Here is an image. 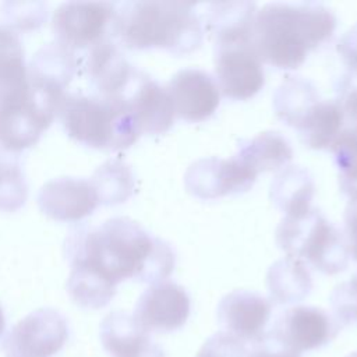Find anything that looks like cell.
<instances>
[{
  "mask_svg": "<svg viewBox=\"0 0 357 357\" xmlns=\"http://www.w3.org/2000/svg\"><path fill=\"white\" fill-rule=\"evenodd\" d=\"M28 198V184L17 159L0 155V211L15 212Z\"/></svg>",
  "mask_w": 357,
  "mask_h": 357,
  "instance_id": "24",
  "label": "cell"
},
{
  "mask_svg": "<svg viewBox=\"0 0 357 357\" xmlns=\"http://www.w3.org/2000/svg\"><path fill=\"white\" fill-rule=\"evenodd\" d=\"M337 53L351 75L357 77V24L351 26L337 42Z\"/></svg>",
  "mask_w": 357,
  "mask_h": 357,
  "instance_id": "30",
  "label": "cell"
},
{
  "mask_svg": "<svg viewBox=\"0 0 357 357\" xmlns=\"http://www.w3.org/2000/svg\"><path fill=\"white\" fill-rule=\"evenodd\" d=\"M4 331H6V315H4L3 307L0 305V337L4 333Z\"/></svg>",
  "mask_w": 357,
  "mask_h": 357,
  "instance_id": "33",
  "label": "cell"
},
{
  "mask_svg": "<svg viewBox=\"0 0 357 357\" xmlns=\"http://www.w3.org/2000/svg\"><path fill=\"white\" fill-rule=\"evenodd\" d=\"M199 14L202 25L211 33L215 46L252 42L255 4L250 1H223L204 4Z\"/></svg>",
  "mask_w": 357,
  "mask_h": 357,
  "instance_id": "17",
  "label": "cell"
},
{
  "mask_svg": "<svg viewBox=\"0 0 357 357\" xmlns=\"http://www.w3.org/2000/svg\"><path fill=\"white\" fill-rule=\"evenodd\" d=\"M354 77V75H353ZM357 78V77H356ZM344 119H347L353 128H357V81L346 79L342 85V96L339 100Z\"/></svg>",
  "mask_w": 357,
  "mask_h": 357,
  "instance_id": "32",
  "label": "cell"
},
{
  "mask_svg": "<svg viewBox=\"0 0 357 357\" xmlns=\"http://www.w3.org/2000/svg\"><path fill=\"white\" fill-rule=\"evenodd\" d=\"M336 169L344 190L357 185V128L347 127L340 131L331 146Z\"/></svg>",
  "mask_w": 357,
  "mask_h": 357,
  "instance_id": "25",
  "label": "cell"
},
{
  "mask_svg": "<svg viewBox=\"0 0 357 357\" xmlns=\"http://www.w3.org/2000/svg\"><path fill=\"white\" fill-rule=\"evenodd\" d=\"M340 328L335 317L321 307L294 305L278 317L266 336L301 354L332 342Z\"/></svg>",
  "mask_w": 357,
  "mask_h": 357,
  "instance_id": "9",
  "label": "cell"
},
{
  "mask_svg": "<svg viewBox=\"0 0 357 357\" xmlns=\"http://www.w3.org/2000/svg\"><path fill=\"white\" fill-rule=\"evenodd\" d=\"M314 190V180L305 169L289 166L272 181L271 198L284 216H300L312 209Z\"/></svg>",
  "mask_w": 357,
  "mask_h": 357,
  "instance_id": "18",
  "label": "cell"
},
{
  "mask_svg": "<svg viewBox=\"0 0 357 357\" xmlns=\"http://www.w3.org/2000/svg\"><path fill=\"white\" fill-rule=\"evenodd\" d=\"M120 99L128 107L141 135L165 134L174 124L176 112L167 89L139 70Z\"/></svg>",
  "mask_w": 357,
  "mask_h": 357,
  "instance_id": "13",
  "label": "cell"
},
{
  "mask_svg": "<svg viewBox=\"0 0 357 357\" xmlns=\"http://www.w3.org/2000/svg\"><path fill=\"white\" fill-rule=\"evenodd\" d=\"M100 205H119L126 202L134 191V173L131 167L116 159L100 165L91 177Z\"/></svg>",
  "mask_w": 357,
  "mask_h": 357,
  "instance_id": "23",
  "label": "cell"
},
{
  "mask_svg": "<svg viewBox=\"0 0 357 357\" xmlns=\"http://www.w3.org/2000/svg\"><path fill=\"white\" fill-rule=\"evenodd\" d=\"M347 357H357V351H353V353H350Z\"/></svg>",
  "mask_w": 357,
  "mask_h": 357,
  "instance_id": "34",
  "label": "cell"
},
{
  "mask_svg": "<svg viewBox=\"0 0 357 357\" xmlns=\"http://www.w3.org/2000/svg\"><path fill=\"white\" fill-rule=\"evenodd\" d=\"M117 4L110 1H68L60 4L52 17L56 43L77 57L95 45L114 38Z\"/></svg>",
  "mask_w": 357,
  "mask_h": 357,
  "instance_id": "6",
  "label": "cell"
},
{
  "mask_svg": "<svg viewBox=\"0 0 357 357\" xmlns=\"http://www.w3.org/2000/svg\"><path fill=\"white\" fill-rule=\"evenodd\" d=\"M272 315V301L259 293L234 290L222 297L218 304V324L223 332L247 344L262 342L268 333Z\"/></svg>",
  "mask_w": 357,
  "mask_h": 357,
  "instance_id": "12",
  "label": "cell"
},
{
  "mask_svg": "<svg viewBox=\"0 0 357 357\" xmlns=\"http://www.w3.org/2000/svg\"><path fill=\"white\" fill-rule=\"evenodd\" d=\"M319 100V93L311 81L303 77L289 75L275 92L273 107L276 116L283 123L297 130Z\"/></svg>",
  "mask_w": 357,
  "mask_h": 357,
  "instance_id": "22",
  "label": "cell"
},
{
  "mask_svg": "<svg viewBox=\"0 0 357 357\" xmlns=\"http://www.w3.org/2000/svg\"><path fill=\"white\" fill-rule=\"evenodd\" d=\"M114 38L131 50L162 49L181 56L197 50L204 25L188 1H127L117 4Z\"/></svg>",
  "mask_w": 357,
  "mask_h": 357,
  "instance_id": "3",
  "label": "cell"
},
{
  "mask_svg": "<svg viewBox=\"0 0 357 357\" xmlns=\"http://www.w3.org/2000/svg\"><path fill=\"white\" fill-rule=\"evenodd\" d=\"M59 117L67 135L78 144L102 151L130 148L141 135L128 107L120 98L96 93H67Z\"/></svg>",
  "mask_w": 357,
  "mask_h": 357,
  "instance_id": "4",
  "label": "cell"
},
{
  "mask_svg": "<svg viewBox=\"0 0 357 357\" xmlns=\"http://www.w3.org/2000/svg\"><path fill=\"white\" fill-rule=\"evenodd\" d=\"M329 301L340 326L357 324V275L335 287Z\"/></svg>",
  "mask_w": 357,
  "mask_h": 357,
  "instance_id": "27",
  "label": "cell"
},
{
  "mask_svg": "<svg viewBox=\"0 0 357 357\" xmlns=\"http://www.w3.org/2000/svg\"><path fill=\"white\" fill-rule=\"evenodd\" d=\"M236 155L258 176L259 173L284 169L293 159V149L280 132L265 131L243 142Z\"/></svg>",
  "mask_w": 357,
  "mask_h": 357,
  "instance_id": "20",
  "label": "cell"
},
{
  "mask_svg": "<svg viewBox=\"0 0 357 357\" xmlns=\"http://www.w3.org/2000/svg\"><path fill=\"white\" fill-rule=\"evenodd\" d=\"M66 247L67 293L77 305L89 310L106 307L119 283L127 279L149 284L166 280L176 264L170 244L123 216L71 231Z\"/></svg>",
  "mask_w": 357,
  "mask_h": 357,
  "instance_id": "1",
  "label": "cell"
},
{
  "mask_svg": "<svg viewBox=\"0 0 357 357\" xmlns=\"http://www.w3.org/2000/svg\"><path fill=\"white\" fill-rule=\"evenodd\" d=\"M247 357H301V354L265 336L262 342L251 346Z\"/></svg>",
  "mask_w": 357,
  "mask_h": 357,
  "instance_id": "31",
  "label": "cell"
},
{
  "mask_svg": "<svg viewBox=\"0 0 357 357\" xmlns=\"http://www.w3.org/2000/svg\"><path fill=\"white\" fill-rule=\"evenodd\" d=\"M248 349L238 339L219 331L209 336L195 357H247Z\"/></svg>",
  "mask_w": 357,
  "mask_h": 357,
  "instance_id": "28",
  "label": "cell"
},
{
  "mask_svg": "<svg viewBox=\"0 0 357 357\" xmlns=\"http://www.w3.org/2000/svg\"><path fill=\"white\" fill-rule=\"evenodd\" d=\"M4 22L14 32L38 29L47 15V6L43 3H3Z\"/></svg>",
  "mask_w": 357,
  "mask_h": 357,
  "instance_id": "26",
  "label": "cell"
},
{
  "mask_svg": "<svg viewBox=\"0 0 357 357\" xmlns=\"http://www.w3.org/2000/svg\"><path fill=\"white\" fill-rule=\"evenodd\" d=\"M176 117L198 123L208 120L220 105V91L215 78L199 68L177 71L166 86Z\"/></svg>",
  "mask_w": 357,
  "mask_h": 357,
  "instance_id": "15",
  "label": "cell"
},
{
  "mask_svg": "<svg viewBox=\"0 0 357 357\" xmlns=\"http://www.w3.org/2000/svg\"><path fill=\"white\" fill-rule=\"evenodd\" d=\"M335 29L336 17L324 4L269 3L255 13L252 45L262 63L296 70Z\"/></svg>",
  "mask_w": 357,
  "mask_h": 357,
  "instance_id": "2",
  "label": "cell"
},
{
  "mask_svg": "<svg viewBox=\"0 0 357 357\" xmlns=\"http://www.w3.org/2000/svg\"><path fill=\"white\" fill-rule=\"evenodd\" d=\"M276 244L287 257L307 261L325 275L343 272L350 259L343 233L314 208L300 216H284L276 229Z\"/></svg>",
  "mask_w": 357,
  "mask_h": 357,
  "instance_id": "5",
  "label": "cell"
},
{
  "mask_svg": "<svg viewBox=\"0 0 357 357\" xmlns=\"http://www.w3.org/2000/svg\"><path fill=\"white\" fill-rule=\"evenodd\" d=\"M257 180V173L237 155L223 158H205L194 162L184 174V184L190 194L201 199L248 191Z\"/></svg>",
  "mask_w": 357,
  "mask_h": 357,
  "instance_id": "10",
  "label": "cell"
},
{
  "mask_svg": "<svg viewBox=\"0 0 357 357\" xmlns=\"http://www.w3.org/2000/svg\"><path fill=\"white\" fill-rule=\"evenodd\" d=\"M268 289L271 300L276 304L298 303L312 289L310 271L300 259L291 257L279 259L268 272Z\"/></svg>",
  "mask_w": 357,
  "mask_h": 357,
  "instance_id": "21",
  "label": "cell"
},
{
  "mask_svg": "<svg viewBox=\"0 0 357 357\" xmlns=\"http://www.w3.org/2000/svg\"><path fill=\"white\" fill-rule=\"evenodd\" d=\"M68 339V322L54 308H38L20 319L3 342L6 357H53Z\"/></svg>",
  "mask_w": 357,
  "mask_h": 357,
  "instance_id": "7",
  "label": "cell"
},
{
  "mask_svg": "<svg viewBox=\"0 0 357 357\" xmlns=\"http://www.w3.org/2000/svg\"><path fill=\"white\" fill-rule=\"evenodd\" d=\"M38 205L53 220L77 223L91 216L100 204L91 178L60 176L42 185Z\"/></svg>",
  "mask_w": 357,
  "mask_h": 357,
  "instance_id": "14",
  "label": "cell"
},
{
  "mask_svg": "<svg viewBox=\"0 0 357 357\" xmlns=\"http://www.w3.org/2000/svg\"><path fill=\"white\" fill-rule=\"evenodd\" d=\"M344 113L339 100L321 99L297 128L303 144L311 149H331L343 130Z\"/></svg>",
  "mask_w": 357,
  "mask_h": 357,
  "instance_id": "19",
  "label": "cell"
},
{
  "mask_svg": "<svg viewBox=\"0 0 357 357\" xmlns=\"http://www.w3.org/2000/svg\"><path fill=\"white\" fill-rule=\"evenodd\" d=\"M100 343L110 357H166L132 314L112 311L100 322Z\"/></svg>",
  "mask_w": 357,
  "mask_h": 357,
  "instance_id": "16",
  "label": "cell"
},
{
  "mask_svg": "<svg viewBox=\"0 0 357 357\" xmlns=\"http://www.w3.org/2000/svg\"><path fill=\"white\" fill-rule=\"evenodd\" d=\"M215 77L223 96L233 100L254 98L265 85V70L252 42L216 45Z\"/></svg>",
  "mask_w": 357,
  "mask_h": 357,
  "instance_id": "8",
  "label": "cell"
},
{
  "mask_svg": "<svg viewBox=\"0 0 357 357\" xmlns=\"http://www.w3.org/2000/svg\"><path fill=\"white\" fill-rule=\"evenodd\" d=\"M349 201L344 209V240L350 257L357 261V185L350 187Z\"/></svg>",
  "mask_w": 357,
  "mask_h": 357,
  "instance_id": "29",
  "label": "cell"
},
{
  "mask_svg": "<svg viewBox=\"0 0 357 357\" xmlns=\"http://www.w3.org/2000/svg\"><path fill=\"white\" fill-rule=\"evenodd\" d=\"M191 301L185 289L172 280L149 284L139 296L132 317L148 333H170L183 328Z\"/></svg>",
  "mask_w": 357,
  "mask_h": 357,
  "instance_id": "11",
  "label": "cell"
}]
</instances>
